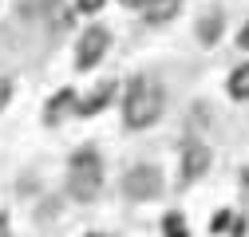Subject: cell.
Masks as SVG:
<instances>
[{
	"mask_svg": "<svg viewBox=\"0 0 249 237\" xmlns=\"http://www.w3.org/2000/svg\"><path fill=\"white\" fill-rule=\"evenodd\" d=\"M162 107H166L162 83L150 79V75H135L127 83V95H123V123L131 131H146L162 118Z\"/></svg>",
	"mask_w": 249,
	"mask_h": 237,
	"instance_id": "cell-1",
	"label": "cell"
},
{
	"mask_svg": "<svg viewBox=\"0 0 249 237\" xmlns=\"http://www.w3.org/2000/svg\"><path fill=\"white\" fill-rule=\"evenodd\" d=\"M0 237H8V214H0Z\"/></svg>",
	"mask_w": 249,
	"mask_h": 237,
	"instance_id": "cell-16",
	"label": "cell"
},
{
	"mask_svg": "<svg viewBox=\"0 0 249 237\" xmlns=\"http://www.w3.org/2000/svg\"><path fill=\"white\" fill-rule=\"evenodd\" d=\"M226 91H230V99H237V103H245V99H249V64H237V68L230 71Z\"/></svg>",
	"mask_w": 249,
	"mask_h": 237,
	"instance_id": "cell-9",
	"label": "cell"
},
{
	"mask_svg": "<svg viewBox=\"0 0 249 237\" xmlns=\"http://www.w3.org/2000/svg\"><path fill=\"white\" fill-rule=\"evenodd\" d=\"M226 225H230V214H217V218H213V221H210V229H213V233H222V229H226Z\"/></svg>",
	"mask_w": 249,
	"mask_h": 237,
	"instance_id": "cell-15",
	"label": "cell"
},
{
	"mask_svg": "<svg viewBox=\"0 0 249 237\" xmlns=\"http://www.w3.org/2000/svg\"><path fill=\"white\" fill-rule=\"evenodd\" d=\"M103 190V158L95 146H79L68 162V194L75 202H95Z\"/></svg>",
	"mask_w": 249,
	"mask_h": 237,
	"instance_id": "cell-2",
	"label": "cell"
},
{
	"mask_svg": "<svg viewBox=\"0 0 249 237\" xmlns=\"http://www.w3.org/2000/svg\"><path fill=\"white\" fill-rule=\"evenodd\" d=\"M210 162H213V154H210L206 142H198V138L186 142V146H182V158H178V166H182L178 178H182V182H198V178L210 170Z\"/></svg>",
	"mask_w": 249,
	"mask_h": 237,
	"instance_id": "cell-5",
	"label": "cell"
},
{
	"mask_svg": "<svg viewBox=\"0 0 249 237\" xmlns=\"http://www.w3.org/2000/svg\"><path fill=\"white\" fill-rule=\"evenodd\" d=\"M119 4H127V8H142V0H119Z\"/></svg>",
	"mask_w": 249,
	"mask_h": 237,
	"instance_id": "cell-17",
	"label": "cell"
},
{
	"mask_svg": "<svg viewBox=\"0 0 249 237\" xmlns=\"http://www.w3.org/2000/svg\"><path fill=\"white\" fill-rule=\"evenodd\" d=\"M162 190H166V178L150 162H135L127 174H123V194H127L131 202H154V198H162Z\"/></svg>",
	"mask_w": 249,
	"mask_h": 237,
	"instance_id": "cell-3",
	"label": "cell"
},
{
	"mask_svg": "<svg viewBox=\"0 0 249 237\" xmlns=\"http://www.w3.org/2000/svg\"><path fill=\"white\" fill-rule=\"evenodd\" d=\"M107 0H75V12H99Z\"/></svg>",
	"mask_w": 249,
	"mask_h": 237,
	"instance_id": "cell-12",
	"label": "cell"
},
{
	"mask_svg": "<svg viewBox=\"0 0 249 237\" xmlns=\"http://www.w3.org/2000/svg\"><path fill=\"white\" fill-rule=\"evenodd\" d=\"M75 103V91H71V87H64V91H59V95H52L48 99V111H44V123L52 127V123H59V118H64V111Z\"/></svg>",
	"mask_w": 249,
	"mask_h": 237,
	"instance_id": "cell-10",
	"label": "cell"
},
{
	"mask_svg": "<svg viewBox=\"0 0 249 237\" xmlns=\"http://www.w3.org/2000/svg\"><path fill=\"white\" fill-rule=\"evenodd\" d=\"M162 233H166V237H190V225H186V218L174 210V214L162 218Z\"/></svg>",
	"mask_w": 249,
	"mask_h": 237,
	"instance_id": "cell-11",
	"label": "cell"
},
{
	"mask_svg": "<svg viewBox=\"0 0 249 237\" xmlns=\"http://www.w3.org/2000/svg\"><path fill=\"white\" fill-rule=\"evenodd\" d=\"M182 12V0H142V20L146 24H170Z\"/></svg>",
	"mask_w": 249,
	"mask_h": 237,
	"instance_id": "cell-6",
	"label": "cell"
},
{
	"mask_svg": "<svg viewBox=\"0 0 249 237\" xmlns=\"http://www.w3.org/2000/svg\"><path fill=\"white\" fill-rule=\"evenodd\" d=\"M107 48H111V32H107L103 24H91L87 32L79 36V44H75V68H79V71L99 68L103 55H107Z\"/></svg>",
	"mask_w": 249,
	"mask_h": 237,
	"instance_id": "cell-4",
	"label": "cell"
},
{
	"mask_svg": "<svg viewBox=\"0 0 249 237\" xmlns=\"http://www.w3.org/2000/svg\"><path fill=\"white\" fill-rule=\"evenodd\" d=\"M87 237H107V233H87Z\"/></svg>",
	"mask_w": 249,
	"mask_h": 237,
	"instance_id": "cell-18",
	"label": "cell"
},
{
	"mask_svg": "<svg viewBox=\"0 0 249 237\" xmlns=\"http://www.w3.org/2000/svg\"><path fill=\"white\" fill-rule=\"evenodd\" d=\"M8 99H12V79H0V111L8 107Z\"/></svg>",
	"mask_w": 249,
	"mask_h": 237,
	"instance_id": "cell-13",
	"label": "cell"
},
{
	"mask_svg": "<svg viewBox=\"0 0 249 237\" xmlns=\"http://www.w3.org/2000/svg\"><path fill=\"white\" fill-rule=\"evenodd\" d=\"M111 95H115V83H103L99 91H91V95L75 99V103H79V107H75V115H83V118H87V115H99V111L107 107V99H111Z\"/></svg>",
	"mask_w": 249,
	"mask_h": 237,
	"instance_id": "cell-8",
	"label": "cell"
},
{
	"mask_svg": "<svg viewBox=\"0 0 249 237\" xmlns=\"http://www.w3.org/2000/svg\"><path fill=\"white\" fill-rule=\"evenodd\" d=\"M237 48H241V51H249V20L237 28Z\"/></svg>",
	"mask_w": 249,
	"mask_h": 237,
	"instance_id": "cell-14",
	"label": "cell"
},
{
	"mask_svg": "<svg viewBox=\"0 0 249 237\" xmlns=\"http://www.w3.org/2000/svg\"><path fill=\"white\" fill-rule=\"evenodd\" d=\"M222 32H226V16L217 12V8L198 20V44H202V48H213L217 40H222Z\"/></svg>",
	"mask_w": 249,
	"mask_h": 237,
	"instance_id": "cell-7",
	"label": "cell"
}]
</instances>
